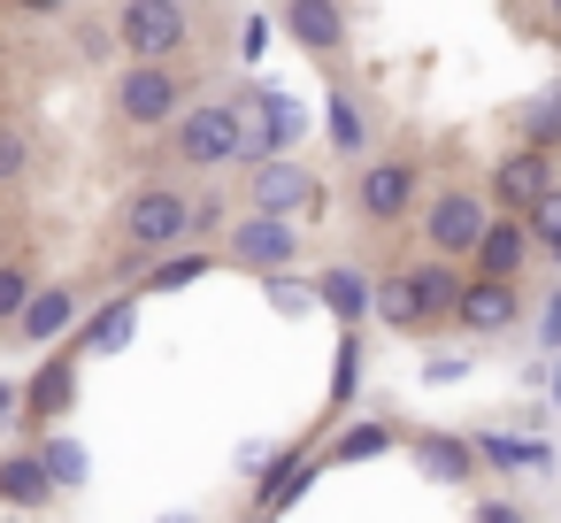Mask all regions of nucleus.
<instances>
[{
	"mask_svg": "<svg viewBox=\"0 0 561 523\" xmlns=\"http://www.w3.org/2000/svg\"><path fill=\"white\" fill-rule=\"evenodd\" d=\"M484 224H492V193H477V185H446V193L423 201V247L446 254V262L454 254H477Z\"/></svg>",
	"mask_w": 561,
	"mask_h": 523,
	"instance_id": "39448f33",
	"label": "nucleus"
},
{
	"mask_svg": "<svg viewBox=\"0 0 561 523\" xmlns=\"http://www.w3.org/2000/svg\"><path fill=\"white\" fill-rule=\"evenodd\" d=\"M369 316L392 323V331H423V323H415V285H408V270H392V277L369 285Z\"/></svg>",
	"mask_w": 561,
	"mask_h": 523,
	"instance_id": "5701e85b",
	"label": "nucleus"
},
{
	"mask_svg": "<svg viewBox=\"0 0 561 523\" xmlns=\"http://www.w3.org/2000/svg\"><path fill=\"white\" fill-rule=\"evenodd\" d=\"M170 147H178V162H185V170L247 162V109H239V101H185V116H178Z\"/></svg>",
	"mask_w": 561,
	"mask_h": 523,
	"instance_id": "f257e3e1",
	"label": "nucleus"
},
{
	"mask_svg": "<svg viewBox=\"0 0 561 523\" xmlns=\"http://www.w3.org/2000/svg\"><path fill=\"white\" fill-rule=\"evenodd\" d=\"M39 462H47V477H55L62 492H78V485L93 477V462H85V446H78V439H47V446H39Z\"/></svg>",
	"mask_w": 561,
	"mask_h": 523,
	"instance_id": "393cba45",
	"label": "nucleus"
},
{
	"mask_svg": "<svg viewBox=\"0 0 561 523\" xmlns=\"http://www.w3.org/2000/svg\"><path fill=\"white\" fill-rule=\"evenodd\" d=\"M162 523H201V515H162Z\"/></svg>",
	"mask_w": 561,
	"mask_h": 523,
	"instance_id": "a19ab883",
	"label": "nucleus"
},
{
	"mask_svg": "<svg viewBox=\"0 0 561 523\" xmlns=\"http://www.w3.org/2000/svg\"><path fill=\"white\" fill-rule=\"evenodd\" d=\"M254 523H270V515H254Z\"/></svg>",
	"mask_w": 561,
	"mask_h": 523,
	"instance_id": "37998d69",
	"label": "nucleus"
},
{
	"mask_svg": "<svg viewBox=\"0 0 561 523\" xmlns=\"http://www.w3.org/2000/svg\"><path fill=\"white\" fill-rule=\"evenodd\" d=\"M538 346H553L561 354V285L546 293V308H538Z\"/></svg>",
	"mask_w": 561,
	"mask_h": 523,
	"instance_id": "473e14b6",
	"label": "nucleus"
},
{
	"mask_svg": "<svg viewBox=\"0 0 561 523\" xmlns=\"http://www.w3.org/2000/svg\"><path fill=\"white\" fill-rule=\"evenodd\" d=\"M285 39L300 47V55H316V62H339V47H346V9L339 0H285Z\"/></svg>",
	"mask_w": 561,
	"mask_h": 523,
	"instance_id": "f8f14e48",
	"label": "nucleus"
},
{
	"mask_svg": "<svg viewBox=\"0 0 561 523\" xmlns=\"http://www.w3.org/2000/svg\"><path fill=\"white\" fill-rule=\"evenodd\" d=\"M546 9H553V16H561V0H546Z\"/></svg>",
	"mask_w": 561,
	"mask_h": 523,
	"instance_id": "79ce46f5",
	"label": "nucleus"
},
{
	"mask_svg": "<svg viewBox=\"0 0 561 523\" xmlns=\"http://www.w3.org/2000/svg\"><path fill=\"white\" fill-rule=\"evenodd\" d=\"M553 185H561L553 155H546V147H523V139H515V147L500 155V170H492V185H484V193H492V201H500L507 216H530V208H538V201H546Z\"/></svg>",
	"mask_w": 561,
	"mask_h": 523,
	"instance_id": "1a4fd4ad",
	"label": "nucleus"
},
{
	"mask_svg": "<svg viewBox=\"0 0 561 523\" xmlns=\"http://www.w3.org/2000/svg\"><path fill=\"white\" fill-rule=\"evenodd\" d=\"M454 377H469L461 354H431V362H423V385H454Z\"/></svg>",
	"mask_w": 561,
	"mask_h": 523,
	"instance_id": "f704fd0d",
	"label": "nucleus"
},
{
	"mask_svg": "<svg viewBox=\"0 0 561 523\" xmlns=\"http://www.w3.org/2000/svg\"><path fill=\"white\" fill-rule=\"evenodd\" d=\"M247 109V162H270V155H293L300 139H308V101H293V93H270V86H254V101H239Z\"/></svg>",
	"mask_w": 561,
	"mask_h": 523,
	"instance_id": "0eeeda50",
	"label": "nucleus"
},
{
	"mask_svg": "<svg viewBox=\"0 0 561 523\" xmlns=\"http://www.w3.org/2000/svg\"><path fill=\"white\" fill-rule=\"evenodd\" d=\"M9 416H24V385H16V377H0V423H9Z\"/></svg>",
	"mask_w": 561,
	"mask_h": 523,
	"instance_id": "4c0bfd02",
	"label": "nucleus"
},
{
	"mask_svg": "<svg viewBox=\"0 0 561 523\" xmlns=\"http://www.w3.org/2000/svg\"><path fill=\"white\" fill-rule=\"evenodd\" d=\"M70 0H16V16H62Z\"/></svg>",
	"mask_w": 561,
	"mask_h": 523,
	"instance_id": "58836bf2",
	"label": "nucleus"
},
{
	"mask_svg": "<svg viewBox=\"0 0 561 523\" xmlns=\"http://www.w3.org/2000/svg\"><path fill=\"white\" fill-rule=\"evenodd\" d=\"M354 377H362V346H354V331H346V339H339V369H331V408L354 400Z\"/></svg>",
	"mask_w": 561,
	"mask_h": 523,
	"instance_id": "7c9ffc66",
	"label": "nucleus"
},
{
	"mask_svg": "<svg viewBox=\"0 0 561 523\" xmlns=\"http://www.w3.org/2000/svg\"><path fill=\"white\" fill-rule=\"evenodd\" d=\"M316 308H331V323H346V331H354V323L369 316V277H362V270H346V262H339V270H323V277H316Z\"/></svg>",
	"mask_w": 561,
	"mask_h": 523,
	"instance_id": "6ab92c4d",
	"label": "nucleus"
},
{
	"mask_svg": "<svg viewBox=\"0 0 561 523\" xmlns=\"http://www.w3.org/2000/svg\"><path fill=\"white\" fill-rule=\"evenodd\" d=\"M392 446V423H354L339 446H331V462H369V454H385Z\"/></svg>",
	"mask_w": 561,
	"mask_h": 523,
	"instance_id": "cd10ccee",
	"label": "nucleus"
},
{
	"mask_svg": "<svg viewBox=\"0 0 561 523\" xmlns=\"http://www.w3.org/2000/svg\"><path fill=\"white\" fill-rule=\"evenodd\" d=\"M515 132H523V147H546V155H561V78H553V86H546V93L523 109V124H515Z\"/></svg>",
	"mask_w": 561,
	"mask_h": 523,
	"instance_id": "b1692460",
	"label": "nucleus"
},
{
	"mask_svg": "<svg viewBox=\"0 0 561 523\" xmlns=\"http://www.w3.org/2000/svg\"><path fill=\"white\" fill-rule=\"evenodd\" d=\"M216 224H224V201H216V193H208V201H193V231H216Z\"/></svg>",
	"mask_w": 561,
	"mask_h": 523,
	"instance_id": "e433bc0d",
	"label": "nucleus"
},
{
	"mask_svg": "<svg viewBox=\"0 0 561 523\" xmlns=\"http://www.w3.org/2000/svg\"><path fill=\"white\" fill-rule=\"evenodd\" d=\"M415 201H423V170H415L408 155H377V162H362V178H354V208H362V224H408Z\"/></svg>",
	"mask_w": 561,
	"mask_h": 523,
	"instance_id": "423d86ee",
	"label": "nucleus"
},
{
	"mask_svg": "<svg viewBox=\"0 0 561 523\" xmlns=\"http://www.w3.org/2000/svg\"><path fill=\"white\" fill-rule=\"evenodd\" d=\"M224 254L247 262V270H262V277H270V270H293V262H300V224H293V216H254V208H247V216L231 224Z\"/></svg>",
	"mask_w": 561,
	"mask_h": 523,
	"instance_id": "9d476101",
	"label": "nucleus"
},
{
	"mask_svg": "<svg viewBox=\"0 0 561 523\" xmlns=\"http://www.w3.org/2000/svg\"><path fill=\"white\" fill-rule=\"evenodd\" d=\"M70 400H78V354H47L32 369V385H24V416L32 423H55Z\"/></svg>",
	"mask_w": 561,
	"mask_h": 523,
	"instance_id": "dca6fc26",
	"label": "nucleus"
},
{
	"mask_svg": "<svg viewBox=\"0 0 561 523\" xmlns=\"http://www.w3.org/2000/svg\"><path fill=\"white\" fill-rule=\"evenodd\" d=\"M0 500H16V508H39V500H55V477H47V462H39V454H9V462H0Z\"/></svg>",
	"mask_w": 561,
	"mask_h": 523,
	"instance_id": "4be33fe9",
	"label": "nucleus"
},
{
	"mask_svg": "<svg viewBox=\"0 0 561 523\" xmlns=\"http://www.w3.org/2000/svg\"><path fill=\"white\" fill-rule=\"evenodd\" d=\"M408 446H415V469H423V477H438V485H461V477L477 469V446H469V439L423 431V439H408Z\"/></svg>",
	"mask_w": 561,
	"mask_h": 523,
	"instance_id": "aec40b11",
	"label": "nucleus"
},
{
	"mask_svg": "<svg viewBox=\"0 0 561 523\" xmlns=\"http://www.w3.org/2000/svg\"><path fill=\"white\" fill-rule=\"evenodd\" d=\"M408 285H415V323H423V331L454 323V300H461V270H454L446 254L415 262V270H408Z\"/></svg>",
	"mask_w": 561,
	"mask_h": 523,
	"instance_id": "2eb2a0df",
	"label": "nucleus"
},
{
	"mask_svg": "<svg viewBox=\"0 0 561 523\" xmlns=\"http://www.w3.org/2000/svg\"><path fill=\"white\" fill-rule=\"evenodd\" d=\"M316 193H323V185H316V170H308L300 155L247 162V208H254V216H300Z\"/></svg>",
	"mask_w": 561,
	"mask_h": 523,
	"instance_id": "6e6552de",
	"label": "nucleus"
},
{
	"mask_svg": "<svg viewBox=\"0 0 561 523\" xmlns=\"http://www.w3.org/2000/svg\"><path fill=\"white\" fill-rule=\"evenodd\" d=\"M24 346H55V339H70L78 331V293L70 285H32V300H24V316L9 323Z\"/></svg>",
	"mask_w": 561,
	"mask_h": 523,
	"instance_id": "4468645a",
	"label": "nucleus"
},
{
	"mask_svg": "<svg viewBox=\"0 0 561 523\" xmlns=\"http://www.w3.org/2000/svg\"><path fill=\"white\" fill-rule=\"evenodd\" d=\"M477 462H484V469H546V462H553V446L515 439V431H477Z\"/></svg>",
	"mask_w": 561,
	"mask_h": 523,
	"instance_id": "412c9836",
	"label": "nucleus"
},
{
	"mask_svg": "<svg viewBox=\"0 0 561 523\" xmlns=\"http://www.w3.org/2000/svg\"><path fill=\"white\" fill-rule=\"evenodd\" d=\"M530 254H538L530 224H523V216H492V224H484V239H477V277H515V285H523Z\"/></svg>",
	"mask_w": 561,
	"mask_h": 523,
	"instance_id": "ddd939ff",
	"label": "nucleus"
},
{
	"mask_svg": "<svg viewBox=\"0 0 561 523\" xmlns=\"http://www.w3.org/2000/svg\"><path fill=\"white\" fill-rule=\"evenodd\" d=\"M16 178H24V132H16V124H0V193H9Z\"/></svg>",
	"mask_w": 561,
	"mask_h": 523,
	"instance_id": "2f4dec72",
	"label": "nucleus"
},
{
	"mask_svg": "<svg viewBox=\"0 0 561 523\" xmlns=\"http://www.w3.org/2000/svg\"><path fill=\"white\" fill-rule=\"evenodd\" d=\"M193 277H208V254H170V262H147V293H185Z\"/></svg>",
	"mask_w": 561,
	"mask_h": 523,
	"instance_id": "a878e982",
	"label": "nucleus"
},
{
	"mask_svg": "<svg viewBox=\"0 0 561 523\" xmlns=\"http://www.w3.org/2000/svg\"><path fill=\"white\" fill-rule=\"evenodd\" d=\"M131 331H139V300H131V293H116V300H101V308H93V323H78V354H124V346H131Z\"/></svg>",
	"mask_w": 561,
	"mask_h": 523,
	"instance_id": "f3484780",
	"label": "nucleus"
},
{
	"mask_svg": "<svg viewBox=\"0 0 561 523\" xmlns=\"http://www.w3.org/2000/svg\"><path fill=\"white\" fill-rule=\"evenodd\" d=\"M116 39L131 62H178L193 39V9L185 0H116Z\"/></svg>",
	"mask_w": 561,
	"mask_h": 523,
	"instance_id": "20e7f679",
	"label": "nucleus"
},
{
	"mask_svg": "<svg viewBox=\"0 0 561 523\" xmlns=\"http://www.w3.org/2000/svg\"><path fill=\"white\" fill-rule=\"evenodd\" d=\"M185 116V70L178 62H131L116 70V124L124 132H170Z\"/></svg>",
	"mask_w": 561,
	"mask_h": 523,
	"instance_id": "7ed1b4c3",
	"label": "nucleus"
},
{
	"mask_svg": "<svg viewBox=\"0 0 561 523\" xmlns=\"http://www.w3.org/2000/svg\"><path fill=\"white\" fill-rule=\"evenodd\" d=\"M185 239H193V193H178L170 178L131 185V201H124V247L147 262V254H170Z\"/></svg>",
	"mask_w": 561,
	"mask_h": 523,
	"instance_id": "f03ea898",
	"label": "nucleus"
},
{
	"mask_svg": "<svg viewBox=\"0 0 561 523\" xmlns=\"http://www.w3.org/2000/svg\"><path fill=\"white\" fill-rule=\"evenodd\" d=\"M24 300H32V277H24V262H0V331H9V323L24 316Z\"/></svg>",
	"mask_w": 561,
	"mask_h": 523,
	"instance_id": "c756f323",
	"label": "nucleus"
},
{
	"mask_svg": "<svg viewBox=\"0 0 561 523\" xmlns=\"http://www.w3.org/2000/svg\"><path fill=\"white\" fill-rule=\"evenodd\" d=\"M262 285H270V308H277V316H308V308H316V285H300V277H285V270H270Z\"/></svg>",
	"mask_w": 561,
	"mask_h": 523,
	"instance_id": "c85d7f7f",
	"label": "nucleus"
},
{
	"mask_svg": "<svg viewBox=\"0 0 561 523\" xmlns=\"http://www.w3.org/2000/svg\"><path fill=\"white\" fill-rule=\"evenodd\" d=\"M523 224H530V239L546 247V262L561 270V185H553V193H546V201H538V208H530Z\"/></svg>",
	"mask_w": 561,
	"mask_h": 523,
	"instance_id": "bb28decb",
	"label": "nucleus"
},
{
	"mask_svg": "<svg viewBox=\"0 0 561 523\" xmlns=\"http://www.w3.org/2000/svg\"><path fill=\"white\" fill-rule=\"evenodd\" d=\"M515 316H523V285L515 277H461L454 323L469 339H500V331H515Z\"/></svg>",
	"mask_w": 561,
	"mask_h": 523,
	"instance_id": "9b49d317",
	"label": "nucleus"
},
{
	"mask_svg": "<svg viewBox=\"0 0 561 523\" xmlns=\"http://www.w3.org/2000/svg\"><path fill=\"white\" fill-rule=\"evenodd\" d=\"M546 393H553V408H561V362H553V385H546Z\"/></svg>",
	"mask_w": 561,
	"mask_h": 523,
	"instance_id": "ea45409f",
	"label": "nucleus"
},
{
	"mask_svg": "<svg viewBox=\"0 0 561 523\" xmlns=\"http://www.w3.org/2000/svg\"><path fill=\"white\" fill-rule=\"evenodd\" d=\"M239 55H247V62H262V55H270V16H247V32H239Z\"/></svg>",
	"mask_w": 561,
	"mask_h": 523,
	"instance_id": "72a5a7b5",
	"label": "nucleus"
},
{
	"mask_svg": "<svg viewBox=\"0 0 561 523\" xmlns=\"http://www.w3.org/2000/svg\"><path fill=\"white\" fill-rule=\"evenodd\" d=\"M477 523H530L515 500H477Z\"/></svg>",
	"mask_w": 561,
	"mask_h": 523,
	"instance_id": "c9c22d12",
	"label": "nucleus"
},
{
	"mask_svg": "<svg viewBox=\"0 0 561 523\" xmlns=\"http://www.w3.org/2000/svg\"><path fill=\"white\" fill-rule=\"evenodd\" d=\"M323 139H331V155H369V109L346 86H331V101H323Z\"/></svg>",
	"mask_w": 561,
	"mask_h": 523,
	"instance_id": "a211bd4d",
	"label": "nucleus"
}]
</instances>
